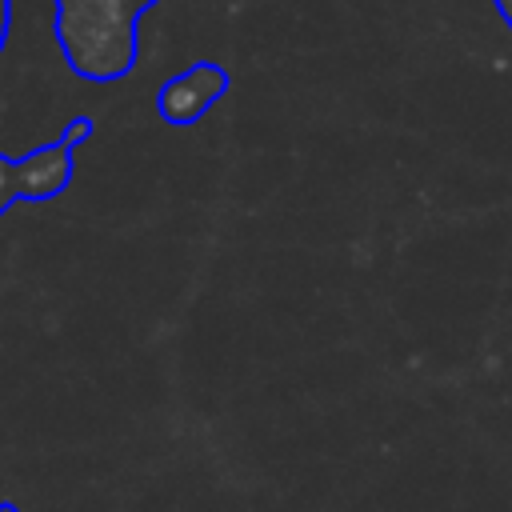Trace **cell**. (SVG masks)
Returning <instances> with one entry per match:
<instances>
[{
    "instance_id": "277c9868",
    "label": "cell",
    "mask_w": 512,
    "mask_h": 512,
    "mask_svg": "<svg viewBox=\"0 0 512 512\" xmlns=\"http://www.w3.org/2000/svg\"><path fill=\"white\" fill-rule=\"evenodd\" d=\"M8 24H12V0H0V48L8 40Z\"/></svg>"
},
{
    "instance_id": "5b68a950",
    "label": "cell",
    "mask_w": 512,
    "mask_h": 512,
    "mask_svg": "<svg viewBox=\"0 0 512 512\" xmlns=\"http://www.w3.org/2000/svg\"><path fill=\"white\" fill-rule=\"evenodd\" d=\"M492 4H496V12H500V20H504V24L512 28V0H492Z\"/></svg>"
},
{
    "instance_id": "8992f818",
    "label": "cell",
    "mask_w": 512,
    "mask_h": 512,
    "mask_svg": "<svg viewBox=\"0 0 512 512\" xmlns=\"http://www.w3.org/2000/svg\"><path fill=\"white\" fill-rule=\"evenodd\" d=\"M0 512H16V508H12V504H0Z\"/></svg>"
},
{
    "instance_id": "6da1fadb",
    "label": "cell",
    "mask_w": 512,
    "mask_h": 512,
    "mask_svg": "<svg viewBox=\"0 0 512 512\" xmlns=\"http://www.w3.org/2000/svg\"><path fill=\"white\" fill-rule=\"evenodd\" d=\"M56 44L68 68L84 80L108 84L136 68L140 16L160 0H52Z\"/></svg>"
},
{
    "instance_id": "7a4b0ae2",
    "label": "cell",
    "mask_w": 512,
    "mask_h": 512,
    "mask_svg": "<svg viewBox=\"0 0 512 512\" xmlns=\"http://www.w3.org/2000/svg\"><path fill=\"white\" fill-rule=\"evenodd\" d=\"M224 92H228V72H224L220 64L200 60V64H192L188 72L172 76V80L156 92V112H160L168 124L184 128V124L200 120Z\"/></svg>"
},
{
    "instance_id": "3957f363",
    "label": "cell",
    "mask_w": 512,
    "mask_h": 512,
    "mask_svg": "<svg viewBox=\"0 0 512 512\" xmlns=\"http://www.w3.org/2000/svg\"><path fill=\"white\" fill-rule=\"evenodd\" d=\"M20 200V176H16V168L0 156V212L8 208V204H16Z\"/></svg>"
}]
</instances>
